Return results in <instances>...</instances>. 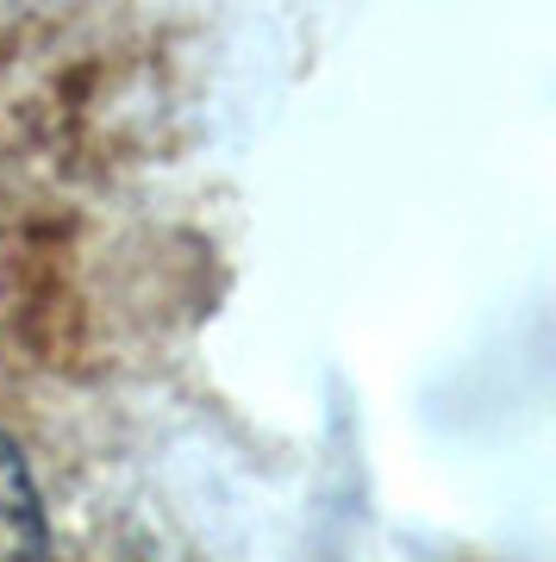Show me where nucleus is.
I'll list each match as a JSON object with an SVG mask.
<instances>
[{
	"label": "nucleus",
	"instance_id": "f257e3e1",
	"mask_svg": "<svg viewBox=\"0 0 556 562\" xmlns=\"http://www.w3.org/2000/svg\"><path fill=\"white\" fill-rule=\"evenodd\" d=\"M51 531L38 513V487L25 475V457L13 438H0V557H44Z\"/></svg>",
	"mask_w": 556,
	"mask_h": 562
}]
</instances>
